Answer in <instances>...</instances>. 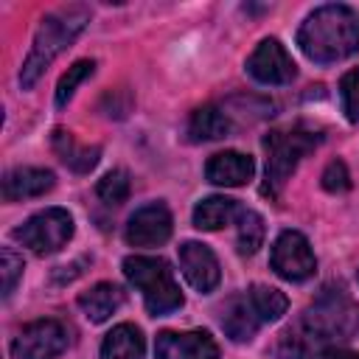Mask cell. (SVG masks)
<instances>
[{"mask_svg":"<svg viewBox=\"0 0 359 359\" xmlns=\"http://www.w3.org/2000/svg\"><path fill=\"white\" fill-rule=\"evenodd\" d=\"M297 48L317 65H334L359 50V11L345 3L314 8L297 28Z\"/></svg>","mask_w":359,"mask_h":359,"instance_id":"cell-1","label":"cell"},{"mask_svg":"<svg viewBox=\"0 0 359 359\" xmlns=\"http://www.w3.org/2000/svg\"><path fill=\"white\" fill-rule=\"evenodd\" d=\"M87 22H90V8L87 6H65V8H56V11L45 14L36 34H34V45H31L25 62H22L20 87L31 90L42 79V73L53 65V59L76 42V36L87 28Z\"/></svg>","mask_w":359,"mask_h":359,"instance_id":"cell-2","label":"cell"},{"mask_svg":"<svg viewBox=\"0 0 359 359\" xmlns=\"http://www.w3.org/2000/svg\"><path fill=\"white\" fill-rule=\"evenodd\" d=\"M323 140L311 126L294 123L286 129H272L264 135V154H266V171H264V194L269 199H278L286 180L294 174L297 163L314 151V146Z\"/></svg>","mask_w":359,"mask_h":359,"instance_id":"cell-3","label":"cell"},{"mask_svg":"<svg viewBox=\"0 0 359 359\" xmlns=\"http://www.w3.org/2000/svg\"><path fill=\"white\" fill-rule=\"evenodd\" d=\"M123 275L143 294L149 314L163 317L182 306V292L168 261L154 255H129L123 258Z\"/></svg>","mask_w":359,"mask_h":359,"instance_id":"cell-4","label":"cell"},{"mask_svg":"<svg viewBox=\"0 0 359 359\" xmlns=\"http://www.w3.org/2000/svg\"><path fill=\"white\" fill-rule=\"evenodd\" d=\"M11 236L34 255H50L67 247V241L73 238V216L65 208H45L14 227Z\"/></svg>","mask_w":359,"mask_h":359,"instance_id":"cell-5","label":"cell"},{"mask_svg":"<svg viewBox=\"0 0 359 359\" xmlns=\"http://www.w3.org/2000/svg\"><path fill=\"white\" fill-rule=\"evenodd\" d=\"M269 266L278 278L292 280V283H303L317 272V258H314V250L303 233L283 230L272 244Z\"/></svg>","mask_w":359,"mask_h":359,"instance_id":"cell-6","label":"cell"},{"mask_svg":"<svg viewBox=\"0 0 359 359\" xmlns=\"http://www.w3.org/2000/svg\"><path fill=\"white\" fill-rule=\"evenodd\" d=\"M67 348V328L59 320H34L11 342L14 359H56Z\"/></svg>","mask_w":359,"mask_h":359,"instance_id":"cell-7","label":"cell"},{"mask_svg":"<svg viewBox=\"0 0 359 359\" xmlns=\"http://www.w3.org/2000/svg\"><path fill=\"white\" fill-rule=\"evenodd\" d=\"M247 73L258 81V84H269V87H280L289 84L297 76V67L289 56V50L275 39L266 36L255 45V50L247 59Z\"/></svg>","mask_w":359,"mask_h":359,"instance_id":"cell-8","label":"cell"},{"mask_svg":"<svg viewBox=\"0 0 359 359\" xmlns=\"http://www.w3.org/2000/svg\"><path fill=\"white\" fill-rule=\"evenodd\" d=\"M174 222H171V210L163 202H149L140 205L129 222H126V244L132 247H160L171 238Z\"/></svg>","mask_w":359,"mask_h":359,"instance_id":"cell-9","label":"cell"},{"mask_svg":"<svg viewBox=\"0 0 359 359\" xmlns=\"http://www.w3.org/2000/svg\"><path fill=\"white\" fill-rule=\"evenodd\" d=\"M180 269H182L185 280L199 294H210L219 286V280H222L219 258L202 241H185V244H180Z\"/></svg>","mask_w":359,"mask_h":359,"instance_id":"cell-10","label":"cell"},{"mask_svg":"<svg viewBox=\"0 0 359 359\" xmlns=\"http://www.w3.org/2000/svg\"><path fill=\"white\" fill-rule=\"evenodd\" d=\"M157 359H219V345L208 331H160Z\"/></svg>","mask_w":359,"mask_h":359,"instance_id":"cell-11","label":"cell"},{"mask_svg":"<svg viewBox=\"0 0 359 359\" xmlns=\"http://www.w3.org/2000/svg\"><path fill=\"white\" fill-rule=\"evenodd\" d=\"M56 185V177L50 168H39V165H17L11 171H6L3 177V199L6 202H22V199H34L48 194Z\"/></svg>","mask_w":359,"mask_h":359,"instance_id":"cell-12","label":"cell"},{"mask_svg":"<svg viewBox=\"0 0 359 359\" xmlns=\"http://www.w3.org/2000/svg\"><path fill=\"white\" fill-rule=\"evenodd\" d=\"M255 174V163L250 154L244 151H219L205 163V180L213 185H224V188H238L247 185Z\"/></svg>","mask_w":359,"mask_h":359,"instance_id":"cell-13","label":"cell"},{"mask_svg":"<svg viewBox=\"0 0 359 359\" xmlns=\"http://www.w3.org/2000/svg\"><path fill=\"white\" fill-rule=\"evenodd\" d=\"M222 328L233 342H250L255 337V331L261 328V320L244 294H233L224 306H222Z\"/></svg>","mask_w":359,"mask_h":359,"instance_id":"cell-14","label":"cell"},{"mask_svg":"<svg viewBox=\"0 0 359 359\" xmlns=\"http://www.w3.org/2000/svg\"><path fill=\"white\" fill-rule=\"evenodd\" d=\"M50 143H53V151L59 154V160L76 174L93 171L101 160V146H81V143H76V137L67 129H53Z\"/></svg>","mask_w":359,"mask_h":359,"instance_id":"cell-15","label":"cell"},{"mask_svg":"<svg viewBox=\"0 0 359 359\" xmlns=\"http://www.w3.org/2000/svg\"><path fill=\"white\" fill-rule=\"evenodd\" d=\"M121 303H123V289L115 286V283H109V280L95 283L93 289H87V292L79 294V309L84 311V317L90 323L109 320L121 309Z\"/></svg>","mask_w":359,"mask_h":359,"instance_id":"cell-16","label":"cell"},{"mask_svg":"<svg viewBox=\"0 0 359 359\" xmlns=\"http://www.w3.org/2000/svg\"><path fill=\"white\" fill-rule=\"evenodd\" d=\"M146 356V342L137 325L132 323H121L115 325L104 342H101V353L98 359H143Z\"/></svg>","mask_w":359,"mask_h":359,"instance_id":"cell-17","label":"cell"},{"mask_svg":"<svg viewBox=\"0 0 359 359\" xmlns=\"http://www.w3.org/2000/svg\"><path fill=\"white\" fill-rule=\"evenodd\" d=\"M241 213V205L230 196H205L194 208V227L196 230H222L233 224Z\"/></svg>","mask_w":359,"mask_h":359,"instance_id":"cell-18","label":"cell"},{"mask_svg":"<svg viewBox=\"0 0 359 359\" xmlns=\"http://www.w3.org/2000/svg\"><path fill=\"white\" fill-rule=\"evenodd\" d=\"M233 129L227 112H222L219 107L213 104H205L199 109L191 112V121H188V137L194 143H205V140H222L227 137Z\"/></svg>","mask_w":359,"mask_h":359,"instance_id":"cell-19","label":"cell"},{"mask_svg":"<svg viewBox=\"0 0 359 359\" xmlns=\"http://www.w3.org/2000/svg\"><path fill=\"white\" fill-rule=\"evenodd\" d=\"M247 297H250V303H252V309H255V314H258L261 323H275L289 309V297L280 289H275V286L255 283V286H250Z\"/></svg>","mask_w":359,"mask_h":359,"instance_id":"cell-20","label":"cell"},{"mask_svg":"<svg viewBox=\"0 0 359 359\" xmlns=\"http://www.w3.org/2000/svg\"><path fill=\"white\" fill-rule=\"evenodd\" d=\"M325 353L328 351L314 337H309L300 325L294 331L289 328L278 342V359H325Z\"/></svg>","mask_w":359,"mask_h":359,"instance_id":"cell-21","label":"cell"},{"mask_svg":"<svg viewBox=\"0 0 359 359\" xmlns=\"http://www.w3.org/2000/svg\"><path fill=\"white\" fill-rule=\"evenodd\" d=\"M236 222H238V238H236L238 252L241 255H255L258 247L264 244V233H266L261 213H255L250 208H241V213H238Z\"/></svg>","mask_w":359,"mask_h":359,"instance_id":"cell-22","label":"cell"},{"mask_svg":"<svg viewBox=\"0 0 359 359\" xmlns=\"http://www.w3.org/2000/svg\"><path fill=\"white\" fill-rule=\"evenodd\" d=\"M93 73H95V62H93V59H79V62H73V65L67 67V73H62V79H59V84H56V95H53L56 107H59V109L67 107V101L76 95V87H79L84 79H90Z\"/></svg>","mask_w":359,"mask_h":359,"instance_id":"cell-23","label":"cell"},{"mask_svg":"<svg viewBox=\"0 0 359 359\" xmlns=\"http://www.w3.org/2000/svg\"><path fill=\"white\" fill-rule=\"evenodd\" d=\"M129 174L123 171V168H112V171H107L101 180H98V185H95V194H98V199L101 202H107V205H121V202H126L129 199Z\"/></svg>","mask_w":359,"mask_h":359,"instance_id":"cell-24","label":"cell"},{"mask_svg":"<svg viewBox=\"0 0 359 359\" xmlns=\"http://www.w3.org/2000/svg\"><path fill=\"white\" fill-rule=\"evenodd\" d=\"M339 101H342V112L351 123H359V67L348 70L339 81Z\"/></svg>","mask_w":359,"mask_h":359,"instance_id":"cell-25","label":"cell"},{"mask_svg":"<svg viewBox=\"0 0 359 359\" xmlns=\"http://www.w3.org/2000/svg\"><path fill=\"white\" fill-rule=\"evenodd\" d=\"M0 269H3V297L8 300L14 294L20 278H22V269H25L22 255H17L11 247H3L0 250Z\"/></svg>","mask_w":359,"mask_h":359,"instance_id":"cell-26","label":"cell"},{"mask_svg":"<svg viewBox=\"0 0 359 359\" xmlns=\"http://www.w3.org/2000/svg\"><path fill=\"white\" fill-rule=\"evenodd\" d=\"M320 180H323V188L328 194H345L351 188V174H348V165L342 160H331Z\"/></svg>","mask_w":359,"mask_h":359,"instance_id":"cell-27","label":"cell"},{"mask_svg":"<svg viewBox=\"0 0 359 359\" xmlns=\"http://www.w3.org/2000/svg\"><path fill=\"white\" fill-rule=\"evenodd\" d=\"M325 359H359L356 351H348V348H328Z\"/></svg>","mask_w":359,"mask_h":359,"instance_id":"cell-28","label":"cell"},{"mask_svg":"<svg viewBox=\"0 0 359 359\" xmlns=\"http://www.w3.org/2000/svg\"><path fill=\"white\" fill-rule=\"evenodd\" d=\"M356 278H359V272H356Z\"/></svg>","mask_w":359,"mask_h":359,"instance_id":"cell-29","label":"cell"}]
</instances>
